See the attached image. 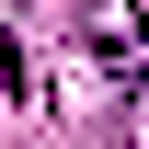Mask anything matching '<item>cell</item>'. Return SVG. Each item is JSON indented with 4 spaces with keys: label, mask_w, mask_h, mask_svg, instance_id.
I'll list each match as a JSON object with an SVG mask.
<instances>
[{
    "label": "cell",
    "mask_w": 149,
    "mask_h": 149,
    "mask_svg": "<svg viewBox=\"0 0 149 149\" xmlns=\"http://www.w3.org/2000/svg\"><path fill=\"white\" fill-rule=\"evenodd\" d=\"M80 23H92V46L115 57V69H138V46H149V23H138V0H80Z\"/></svg>",
    "instance_id": "cell-1"
}]
</instances>
